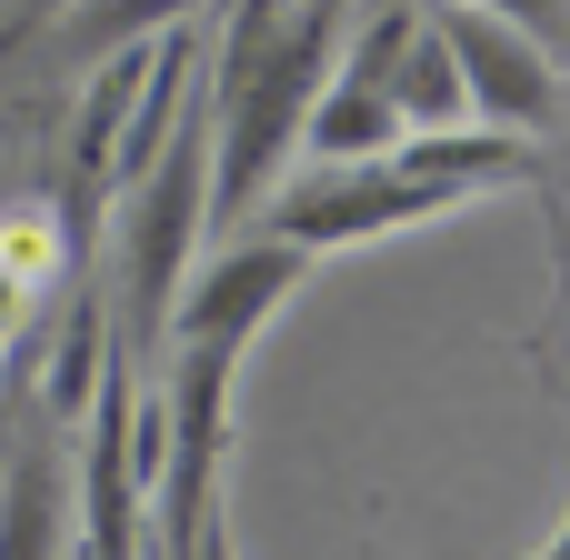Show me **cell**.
Listing matches in <instances>:
<instances>
[{"label":"cell","mask_w":570,"mask_h":560,"mask_svg":"<svg viewBox=\"0 0 570 560\" xmlns=\"http://www.w3.org/2000/svg\"><path fill=\"white\" fill-rule=\"evenodd\" d=\"M361 10H401V0H361Z\"/></svg>","instance_id":"9a60e30c"},{"label":"cell","mask_w":570,"mask_h":560,"mask_svg":"<svg viewBox=\"0 0 570 560\" xmlns=\"http://www.w3.org/2000/svg\"><path fill=\"white\" fill-rule=\"evenodd\" d=\"M391 140H401V110H391L371 80H341V70H331V80L311 90V110H301V150H311V160H381Z\"/></svg>","instance_id":"9c48e42d"},{"label":"cell","mask_w":570,"mask_h":560,"mask_svg":"<svg viewBox=\"0 0 570 560\" xmlns=\"http://www.w3.org/2000/svg\"><path fill=\"white\" fill-rule=\"evenodd\" d=\"M341 50V0H230L200 100H210V230L261 220V190L301 150V110L331 80Z\"/></svg>","instance_id":"6da1fadb"},{"label":"cell","mask_w":570,"mask_h":560,"mask_svg":"<svg viewBox=\"0 0 570 560\" xmlns=\"http://www.w3.org/2000/svg\"><path fill=\"white\" fill-rule=\"evenodd\" d=\"M381 100L401 110V130H461V120H471V100H461V60H451V40L431 30V0H421V20H411L401 50H391Z\"/></svg>","instance_id":"52a82bcc"},{"label":"cell","mask_w":570,"mask_h":560,"mask_svg":"<svg viewBox=\"0 0 570 560\" xmlns=\"http://www.w3.org/2000/svg\"><path fill=\"white\" fill-rule=\"evenodd\" d=\"M471 200H481L471 180L411 170L401 150H381V160H321L311 180H291V190L271 200V230L301 240V250H351V240H391V230H411V220H451V210H471Z\"/></svg>","instance_id":"3957f363"},{"label":"cell","mask_w":570,"mask_h":560,"mask_svg":"<svg viewBox=\"0 0 570 560\" xmlns=\"http://www.w3.org/2000/svg\"><path fill=\"white\" fill-rule=\"evenodd\" d=\"M190 560H240V551H230V531H220V511L200 521V541H190Z\"/></svg>","instance_id":"7c38bea8"},{"label":"cell","mask_w":570,"mask_h":560,"mask_svg":"<svg viewBox=\"0 0 570 560\" xmlns=\"http://www.w3.org/2000/svg\"><path fill=\"white\" fill-rule=\"evenodd\" d=\"M0 560H70V471L50 451L0 471Z\"/></svg>","instance_id":"ba28073f"},{"label":"cell","mask_w":570,"mask_h":560,"mask_svg":"<svg viewBox=\"0 0 570 560\" xmlns=\"http://www.w3.org/2000/svg\"><path fill=\"white\" fill-rule=\"evenodd\" d=\"M431 30H441L451 60H461V100H471V120L521 130V140H541V130L561 120V60H551L531 30H511V20H491V10H471V0H441Z\"/></svg>","instance_id":"5b68a950"},{"label":"cell","mask_w":570,"mask_h":560,"mask_svg":"<svg viewBox=\"0 0 570 560\" xmlns=\"http://www.w3.org/2000/svg\"><path fill=\"white\" fill-rule=\"evenodd\" d=\"M471 10H491V20H511V30H531L541 50H561V40H570V0H471Z\"/></svg>","instance_id":"8fae6325"},{"label":"cell","mask_w":570,"mask_h":560,"mask_svg":"<svg viewBox=\"0 0 570 560\" xmlns=\"http://www.w3.org/2000/svg\"><path fill=\"white\" fill-rule=\"evenodd\" d=\"M20 40H30V10H0V60H20Z\"/></svg>","instance_id":"4fadbf2b"},{"label":"cell","mask_w":570,"mask_h":560,"mask_svg":"<svg viewBox=\"0 0 570 560\" xmlns=\"http://www.w3.org/2000/svg\"><path fill=\"white\" fill-rule=\"evenodd\" d=\"M130 371L110 361L100 371V391L80 401L90 411V441H80V471H70V491H80V560H140V501H150V481H140V441H130Z\"/></svg>","instance_id":"8992f818"},{"label":"cell","mask_w":570,"mask_h":560,"mask_svg":"<svg viewBox=\"0 0 570 560\" xmlns=\"http://www.w3.org/2000/svg\"><path fill=\"white\" fill-rule=\"evenodd\" d=\"M531 560H570V521H561V531H551V541H541Z\"/></svg>","instance_id":"5bb4252c"},{"label":"cell","mask_w":570,"mask_h":560,"mask_svg":"<svg viewBox=\"0 0 570 560\" xmlns=\"http://www.w3.org/2000/svg\"><path fill=\"white\" fill-rule=\"evenodd\" d=\"M110 200H120V321H130V341H160V321L210 240V100L200 90L180 100L170 140L140 160V180Z\"/></svg>","instance_id":"7a4b0ae2"},{"label":"cell","mask_w":570,"mask_h":560,"mask_svg":"<svg viewBox=\"0 0 570 560\" xmlns=\"http://www.w3.org/2000/svg\"><path fill=\"white\" fill-rule=\"evenodd\" d=\"M311 261L321 250H301V240H281V230H240L220 261H200L190 281H180V301H170V321H160V341H261L271 321H281V301L311 281Z\"/></svg>","instance_id":"277c9868"},{"label":"cell","mask_w":570,"mask_h":560,"mask_svg":"<svg viewBox=\"0 0 570 560\" xmlns=\"http://www.w3.org/2000/svg\"><path fill=\"white\" fill-rule=\"evenodd\" d=\"M160 20H190V0H80V10L60 20V40H70V50H120V40L160 30Z\"/></svg>","instance_id":"30bf717a"}]
</instances>
